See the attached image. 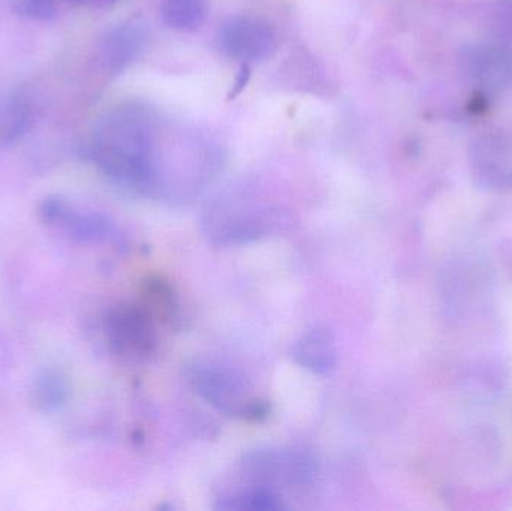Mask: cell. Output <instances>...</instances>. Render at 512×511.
<instances>
[{
  "instance_id": "6da1fadb",
  "label": "cell",
  "mask_w": 512,
  "mask_h": 511,
  "mask_svg": "<svg viewBox=\"0 0 512 511\" xmlns=\"http://www.w3.org/2000/svg\"><path fill=\"white\" fill-rule=\"evenodd\" d=\"M89 152L116 185L149 191L155 183L152 129L137 108H116L105 114L93 132Z\"/></svg>"
},
{
  "instance_id": "277c9868",
  "label": "cell",
  "mask_w": 512,
  "mask_h": 511,
  "mask_svg": "<svg viewBox=\"0 0 512 511\" xmlns=\"http://www.w3.org/2000/svg\"><path fill=\"white\" fill-rule=\"evenodd\" d=\"M104 335L111 353L122 359L141 362L155 353V326L141 306L123 303L111 308L104 317Z\"/></svg>"
},
{
  "instance_id": "ba28073f",
  "label": "cell",
  "mask_w": 512,
  "mask_h": 511,
  "mask_svg": "<svg viewBox=\"0 0 512 511\" xmlns=\"http://www.w3.org/2000/svg\"><path fill=\"white\" fill-rule=\"evenodd\" d=\"M291 354L301 368L318 375L333 371L337 363L336 341L330 330L322 327L303 333L292 345Z\"/></svg>"
},
{
  "instance_id": "e0dca14e",
  "label": "cell",
  "mask_w": 512,
  "mask_h": 511,
  "mask_svg": "<svg viewBox=\"0 0 512 511\" xmlns=\"http://www.w3.org/2000/svg\"><path fill=\"white\" fill-rule=\"evenodd\" d=\"M57 2H63V3H81V2H84V0H57Z\"/></svg>"
},
{
  "instance_id": "52a82bcc",
  "label": "cell",
  "mask_w": 512,
  "mask_h": 511,
  "mask_svg": "<svg viewBox=\"0 0 512 511\" xmlns=\"http://www.w3.org/2000/svg\"><path fill=\"white\" fill-rule=\"evenodd\" d=\"M221 45L230 56L242 60H262L276 48V36L264 21L234 17L221 30Z\"/></svg>"
},
{
  "instance_id": "5bb4252c",
  "label": "cell",
  "mask_w": 512,
  "mask_h": 511,
  "mask_svg": "<svg viewBox=\"0 0 512 511\" xmlns=\"http://www.w3.org/2000/svg\"><path fill=\"white\" fill-rule=\"evenodd\" d=\"M221 509L224 510H249V511H276L283 509L279 497L274 494L273 489L256 488L239 497L227 500L222 504Z\"/></svg>"
},
{
  "instance_id": "4fadbf2b",
  "label": "cell",
  "mask_w": 512,
  "mask_h": 511,
  "mask_svg": "<svg viewBox=\"0 0 512 511\" xmlns=\"http://www.w3.org/2000/svg\"><path fill=\"white\" fill-rule=\"evenodd\" d=\"M138 47V36L131 27L114 30L102 45L105 62L113 69L122 68L134 56Z\"/></svg>"
},
{
  "instance_id": "8992f818",
  "label": "cell",
  "mask_w": 512,
  "mask_h": 511,
  "mask_svg": "<svg viewBox=\"0 0 512 511\" xmlns=\"http://www.w3.org/2000/svg\"><path fill=\"white\" fill-rule=\"evenodd\" d=\"M472 174L487 191L512 189V131L484 135L472 147Z\"/></svg>"
},
{
  "instance_id": "7a4b0ae2",
  "label": "cell",
  "mask_w": 512,
  "mask_h": 511,
  "mask_svg": "<svg viewBox=\"0 0 512 511\" xmlns=\"http://www.w3.org/2000/svg\"><path fill=\"white\" fill-rule=\"evenodd\" d=\"M192 384L198 395L221 413L248 420L265 419L268 407L249 392L245 378L224 366L198 365L192 369Z\"/></svg>"
},
{
  "instance_id": "3957f363",
  "label": "cell",
  "mask_w": 512,
  "mask_h": 511,
  "mask_svg": "<svg viewBox=\"0 0 512 511\" xmlns=\"http://www.w3.org/2000/svg\"><path fill=\"white\" fill-rule=\"evenodd\" d=\"M315 461L301 449H262L243 458L242 473L256 488L306 485L315 477Z\"/></svg>"
},
{
  "instance_id": "7c38bea8",
  "label": "cell",
  "mask_w": 512,
  "mask_h": 511,
  "mask_svg": "<svg viewBox=\"0 0 512 511\" xmlns=\"http://www.w3.org/2000/svg\"><path fill=\"white\" fill-rule=\"evenodd\" d=\"M162 15L174 29L191 30L203 23L206 6L203 0H167Z\"/></svg>"
},
{
  "instance_id": "5b68a950",
  "label": "cell",
  "mask_w": 512,
  "mask_h": 511,
  "mask_svg": "<svg viewBox=\"0 0 512 511\" xmlns=\"http://www.w3.org/2000/svg\"><path fill=\"white\" fill-rule=\"evenodd\" d=\"M38 213L42 224L80 245L107 242L114 234L108 218L81 210L62 195L45 197L39 204Z\"/></svg>"
},
{
  "instance_id": "8fae6325",
  "label": "cell",
  "mask_w": 512,
  "mask_h": 511,
  "mask_svg": "<svg viewBox=\"0 0 512 511\" xmlns=\"http://www.w3.org/2000/svg\"><path fill=\"white\" fill-rule=\"evenodd\" d=\"M32 126V107L20 93L0 98V146L20 140Z\"/></svg>"
},
{
  "instance_id": "30bf717a",
  "label": "cell",
  "mask_w": 512,
  "mask_h": 511,
  "mask_svg": "<svg viewBox=\"0 0 512 511\" xmlns=\"http://www.w3.org/2000/svg\"><path fill=\"white\" fill-rule=\"evenodd\" d=\"M30 399L44 414L59 413L71 399V383L65 371L56 366L41 369L30 386Z\"/></svg>"
},
{
  "instance_id": "9c48e42d",
  "label": "cell",
  "mask_w": 512,
  "mask_h": 511,
  "mask_svg": "<svg viewBox=\"0 0 512 511\" xmlns=\"http://www.w3.org/2000/svg\"><path fill=\"white\" fill-rule=\"evenodd\" d=\"M469 74L490 89H502L512 81V53L505 47H478L466 57Z\"/></svg>"
},
{
  "instance_id": "9a60e30c",
  "label": "cell",
  "mask_w": 512,
  "mask_h": 511,
  "mask_svg": "<svg viewBox=\"0 0 512 511\" xmlns=\"http://www.w3.org/2000/svg\"><path fill=\"white\" fill-rule=\"evenodd\" d=\"M11 8L21 17L47 21L56 17L57 0H9Z\"/></svg>"
},
{
  "instance_id": "2e32d148",
  "label": "cell",
  "mask_w": 512,
  "mask_h": 511,
  "mask_svg": "<svg viewBox=\"0 0 512 511\" xmlns=\"http://www.w3.org/2000/svg\"><path fill=\"white\" fill-rule=\"evenodd\" d=\"M502 29L510 33L512 39V0L504 3V11H502Z\"/></svg>"
}]
</instances>
